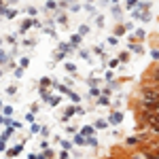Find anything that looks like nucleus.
Here are the masks:
<instances>
[{"label":"nucleus","instance_id":"20e7f679","mask_svg":"<svg viewBox=\"0 0 159 159\" xmlns=\"http://www.w3.org/2000/svg\"><path fill=\"white\" fill-rule=\"evenodd\" d=\"M81 42H83V36H81V34H72V36H70V47H72V49H79Z\"/></svg>","mask_w":159,"mask_h":159},{"label":"nucleus","instance_id":"c756f323","mask_svg":"<svg viewBox=\"0 0 159 159\" xmlns=\"http://www.w3.org/2000/svg\"><path fill=\"white\" fill-rule=\"evenodd\" d=\"M117 2H119V0H113V4H117Z\"/></svg>","mask_w":159,"mask_h":159},{"label":"nucleus","instance_id":"7ed1b4c3","mask_svg":"<svg viewBox=\"0 0 159 159\" xmlns=\"http://www.w3.org/2000/svg\"><path fill=\"white\" fill-rule=\"evenodd\" d=\"M129 51L136 53V55H142V53H144V47H142L140 42H129Z\"/></svg>","mask_w":159,"mask_h":159},{"label":"nucleus","instance_id":"2eb2a0df","mask_svg":"<svg viewBox=\"0 0 159 159\" xmlns=\"http://www.w3.org/2000/svg\"><path fill=\"white\" fill-rule=\"evenodd\" d=\"M68 98H70L74 104H79V102H81V96H79V93H74V91H70V93H68Z\"/></svg>","mask_w":159,"mask_h":159},{"label":"nucleus","instance_id":"f8f14e48","mask_svg":"<svg viewBox=\"0 0 159 159\" xmlns=\"http://www.w3.org/2000/svg\"><path fill=\"white\" fill-rule=\"evenodd\" d=\"M98 104H100V106H108V104H110V100H108V96H104V93H102V96L98 98Z\"/></svg>","mask_w":159,"mask_h":159},{"label":"nucleus","instance_id":"393cba45","mask_svg":"<svg viewBox=\"0 0 159 159\" xmlns=\"http://www.w3.org/2000/svg\"><path fill=\"white\" fill-rule=\"evenodd\" d=\"M119 64H121L119 57H115V60H110V62H108V66H110V68H115V66H119Z\"/></svg>","mask_w":159,"mask_h":159},{"label":"nucleus","instance_id":"423d86ee","mask_svg":"<svg viewBox=\"0 0 159 159\" xmlns=\"http://www.w3.org/2000/svg\"><path fill=\"white\" fill-rule=\"evenodd\" d=\"M53 83H55V81H51L49 77H42L38 85H40V89H49V87H53Z\"/></svg>","mask_w":159,"mask_h":159},{"label":"nucleus","instance_id":"b1692460","mask_svg":"<svg viewBox=\"0 0 159 159\" xmlns=\"http://www.w3.org/2000/svg\"><path fill=\"white\" fill-rule=\"evenodd\" d=\"M79 53H81V57H83V60H87V62L91 60V57H89V51H85V49H81Z\"/></svg>","mask_w":159,"mask_h":159},{"label":"nucleus","instance_id":"4be33fe9","mask_svg":"<svg viewBox=\"0 0 159 159\" xmlns=\"http://www.w3.org/2000/svg\"><path fill=\"white\" fill-rule=\"evenodd\" d=\"M149 53H151V57H153L155 62H157V60H159V49H151Z\"/></svg>","mask_w":159,"mask_h":159},{"label":"nucleus","instance_id":"dca6fc26","mask_svg":"<svg viewBox=\"0 0 159 159\" xmlns=\"http://www.w3.org/2000/svg\"><path fill=\"white\" fill-rule=\"evenodd\" d=\"M6 62H9V55L4 49H0V64H6Z\"/></svg>","mask_w":159,"mask_h":159},{"label":"nucleus","instance_id":"9b49d317","mask_svg":"<svg viewBox=\"0 0 159 159\" xmlns=\"http://www.w3.org/2000/svg\"><path fill=\"white\" fill-rule=\"evenodd\" d=\"M138 4H140V0H125V9L127 11H134Z\"/></svg>","mask_w":159,"mask_h":159},{"label":"nucleus","instance_id":"39448f33","mask_svg":"<svg viewBox=\"0 0 159 159\" xmlns=\"http://www.w3.org/2000/svg\"><path fill=\"white\" fill-rule=\"evenodd\" d=\"M81 134L87 136V138H91V136L96 134V127H93V125H83V127H81Z\"/></svg>","mask_w":159,"mask_h":159},{"label":"nucleus","instance_id":"6ab92c4d","mask_svg":"<svg viewBox=\"0 0 159 159\" xmlns=\"http://www.w3.org/2000/svg\"><path fill=\"white\" fill-rule=\"evenodd\" d=\"M64 66H66V70H68V72H77V66H74V64H70V62H66Z\"/></svg>","mask_w":159,"mask_h":159},{"label":"nucleus","instance_id":"f3484780","mask_svg":"<svg viewBox=\"0 0 159 159\" xmlns=\"http://www.w3.org/2000/svg\"><path fill=\"white\" fill-rule=\"evenodd\" d=\"M60 142H62V149H66V151L70 149V151H72V142H70V140H60Z\"/></svg>","mask_w":159,"mask_h":159},{"label":"nucleus","instance_id":"cd10ccee","mask_svg":"<svg viewBox=\"0 0 159 159\" xmlns=\"http://www.w3.org/2000/svg\"><path fill=\"white\" fill-rule=\"evenodd\" d=\"M26 121H28V123H34V113H28V115H26Z\"/></svg>","mask_w":159,"mask_h":159},{"label":"nucleus","instance_id":"f257e3e1","mask_svg":"<svg viewBox=\"0 0 159 159\" xmlns=\"http://www.w3.org/2000/svg\"><path fill=\"white\" fill-rule=\"evenodd\" d=\"M108 123H110V125H121V123H123V113H121V110H113L110 117H108Z\"/></svg>","mask_w":159,"mask_h":159},{"label":"nucleus","instance_id":"0eeeda50","mask_svg":"<svg viewBox=\"0 0 159 159\" xmlns=\"http://www.w3.org/2000/svg\"><path fill=\"white\" fill-rule=\"evenodd\" d=\"M108 125H110V123H108V119H98L96 123H93V127H96V129H106Z\"/></svg>","mask_w":159,"mask_h":159},{"label":"nucleus","instance_id":"a878e982","mask_svg":"<svg viewBox=\"0 0 159 159\" xmlns=\"http://www.w3.org/2000/svg\"><path fill=\"white\" fill-rule=\"evenodd\" d=\"M117 42H119V36H115V34L108 36V45H117Z\"/></svg>","mask_w":159,"mask_h":159},{"label":"nucleus","instance_id":"2f4dec72","mask_svg":"<svg viewBox=\"0 0 159 159\" xmlns=\"http://www.w3.org/2000/svg\"><path fill=\"white\" fill-rule=\"evenodd\" d=\"M0 106H2V100H0Z\"/></svg>","mask_w":159,"mask_h":159},{"label":"nucleus","instance_id":"f03ea898","mask_svg":"<svg viewBox=\"0 0 159 159\" xmlns=\"http://www.w3.org/2000/svg\"><path fill=\"white\" fill-rule=\"evenodd\" d=\"M32 26H38V21H36V19H26V21L19 26V34H26V32H28Z\"/></svg>","mask_w":159,"mask_h":159},{"label":"nucleus","instance_id":"c85d7f7f","mask_svg":"<svg viewBox=\"0 0 159 159\" xmlns=\"http://www.w3.org/2000/svg\"><path fill=\"white\" fill-rule=\"evenodd\" d=\"M15 91H17V89H15V87H13V85H11V87H9V89H6V93H9V96H15Z\"/></svg>","mask_w":159,"mask_h":159},{"label":"nucleus","instance_id":"9d476101","mask_svg":"<svg viewBox=\"0 0 159 159\" xmlns=\"http://www.w3.org/2000/svg\"><path fill=\"white\" fill-rule=\"evenodd\" d=\"M60 102H62V96H51V98L47 100V104H49V106H57Z\"/></svg>","mask_w":159,"mask_h":159},{"label":"nucleus","instance_id":"412c9836","mask_svg":"<svg viewBox=\"0 0 159 159\" xmlns=\"http://www.w3.org/2000/svg\"><path fill=\"white\" fill-rule=\"evenodd\" d=\"M79 34H81V36L89 34V26H81V28H79Z\"/></svg>","mask_w":159,"mask_h":159},{"label":"nucleus","instance_id":"4468645a","mask_svg":"<svg viewBox=\"0 0 159 159\" xmlns=\"http://www.w3.org/2000/svg\"><path fill=\"white\" fill-rule=\"evenodd\" d=\"M119 60L125 64V62H129V51H121L119 53Z\"/></svg>","mask_w":159,"mask_h":159},{"label":"nucleus","instance_id":"a211bd4d","mask_svg":"<svg viewBox=\"0 0 159 159\" xmlns=\"http://www.w3.org/2000/svg\"><path fill=\"white\" fill-rule=\"evenodd\" d=\"M151 79L155 81V83H159V66L155 68V70H153V72H151Z\"/></svg>","mask_w":159,"mask_h":159},{"label":"nucleus","instance_id":"5701e85b","mask_svg":"<svg viewBox=\"0 0 159 159\" xmlns=\"http://www.w3.org/2000/svg\"><path fill=\"white\" fill-rule=\"evenodd\" d=\"M19 66H21V68H28V66H30V60H28V57H21Z\"/></svg>","mask_w":159,"mask_h":159},{"label":"nucleus","instance_id":"aec40b11","mask_svg":"<svg viewBox=\"0 0 159 159\" xmlns=\"http://www.w3.org/2000/svg\"><path fill=\"white\" fill-rule=\"evenodd\" d=\"M13 77H15V79H21V77H23V68H21V66L15 68V74H13Z\"/></svg>","mask_w":159,"mask_h":159},{"label":"nucleus","instance_id":"bb28decb","mask_svg":"<svg viewBox=\"0 0 159 159\" xmlns=\"http://www.w3.org/2000/svg\"><path fill=\"white\" fill-rule=\"evenodd\" d=\"M104 79L108 81V83H110V81L115 79V72H113V70H108V72H106V77H104Z\"/></svg>","mask_w":159,"mask_h":159},{"label":"nucleus","instance_id":"7c9ffc66","mask_svg":"<svg viewBox=\"0 0 159 159\" xmlns=\"http://www.w3.org/2000/svg\"><path fill=\"white\" fill-rule=\"evenodd\" d=\"M0 77H2V68H0Z\"/></svg>","mask_w":159,"mask_h":159},{"label":"nucleus","instance_id":"6e6552de","mask_svg":"<svg viewBox=\"0 0 159 159\" xmlns=\"http://www.w3.org/2000/svg\"><path fill=\"white\" fill-rule=\"evenodd\" d=\"M140 140H142V136H129V138L125 140V144H127V146H136Z\"/></svg>","mask_w":159,"mask_h":159},{"label":"nucleus","instance_id":"1a4fd4ad","mask_svg":"<svg viewBox=\"0 0 159 159\" xmlns=\"http://www.w3.org/2000/svg\"><path fill=\"white\" fill-rule=\"evenodd\" d=\"M21 151H23V144H15V146H13V149H11L6 155H9V157H15V155H19Z\"/></svg>","mask_w":159,"mask_h":159},{"label":"nucleus","instance_id":"ddd939ff","mask_svg":"<svg viewBox=\"0 0 159 159\" xmlns=\"http://www.w3.org/2000/svg\"><path fill=\"white\" fill-rule=\"evenodd\" d=\"M13 110H15L13 106H2V115H4V117H11V115H13Z\"/></svg>","mask_w":159,"mask_h":159}]
</instances>
